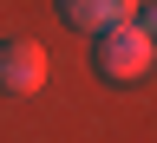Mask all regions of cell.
Returning a JSON list of instances; mask_svg holds the SVG:
<instances>
[{
    "label": "cell",
    "instance_id": "3",
    "mask_svg": "<svg viewBox=\"0 0 157 143\" xmlns=\"http://www.w3.org/2000/svg\"><path fill=\"white\" fill-rule=\"evenodd\" d=\"M59 20L66 26H78V33H105V26H118V0H59Z\"/></svg>",
    "mask_w": 157,
    "mask_h": 143
},
{
    "label": "cell",
    "instance_id": "2",
    "mask_svg": "<svg viewBox=\"0 0 157 143\" xmlns=\"http://www.w3.org/2000/svg\"><path fill=\"white\" fill-rule=\"evenodd\" d=\"M46 85V46L33 39H0V91L7 98H33Z\"/></svg>",
    "mask_w": 157,
    "mask_h": 143
},
{
    "label": "cell",
    "instance_id": "1",
    "mask_svg": "<svg viewBox=\"0 0 157 143\" xmlns=\"http://www.w3.org/2000/svg\"><path fill=\"white\" fill-rule=\"evenodd\" d=\"M92 72H98V78H111V85L144 78V72H151V26L118 20V26L92 33Z\"/></svg>",
    "mask_w": 157,
    "mask_h": 143
}]
</instances>
